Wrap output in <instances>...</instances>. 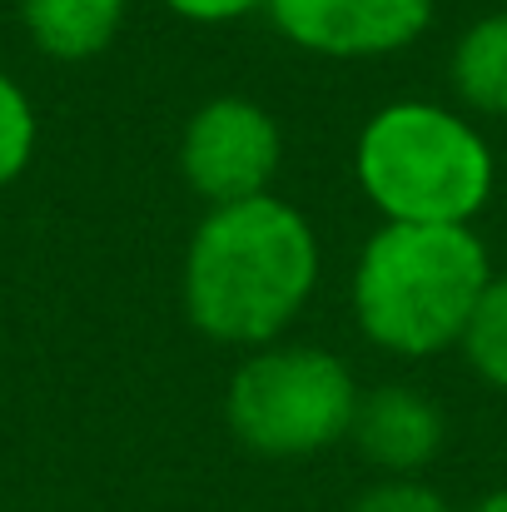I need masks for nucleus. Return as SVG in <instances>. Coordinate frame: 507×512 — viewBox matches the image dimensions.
I'll return each mask as SVG.
<instances>
[{
  "instance_id": "1",
  "label": "nucleus",
  "mask_w": 507,
  "mask_h": 512,
  "mask_svg": "<svg viewBox=\"0 0 507 512\" xmlns=\"http://www.w3.org/2000/svg\"><path fill=\"white\" fill-rule=\"evenodd\" d=\"M319 289V234L279 194L209 209L184 249V314L214 343L264 348Z\"/></svg>"
},
{
  "instance_id": "2",
  "label": "nucleus",
  "mask_w": 507,
  "mask_h": 512,
  "mask_svg": "<svg viewBox=\"0 0 507 512\" xmlns=\"http://www.w3.org/2000/svg\"><path fill=\"white\" fill-rule=\"evenodd\" d=\"M493 259L473 224H378L353 264L358 334L398 358L458 348Z\"/></svg>"
},
{
  "instance_id": "3",
  "label": "nucleus",
  "mask_w": 507,
  "mask_h": 512,
  "mask_svg": "<svg viewBox=\"0 0 507 512\" xmlns=\"http://www.w3.org/2000/svg\"><path fill=\"white\" fill-rule=\"evenodd\" d=\"M353 174L383 224H473L493 199L498 160L463 110L393 100L363 120Z\"/></svg>"
},
{
  "instance_id": "4",
  "label": "nucleus",
  "mask_w": 507,
  "mask_h": 512,
  "mask_svg": "<svg viewBox=\"0 0 507 512\" xmlns=\"http://www.w3.org/2000/svg\"><path fill=\"white\" fill-rule=\"evenodd\" d=\"M358 383L334 348L264 343L249 348L224 388L234 438L259 458H314L348 438Z\"/></svg>"
},
{
  "instance_id": "5",
  "label": "nucleus",
  "mask_w": 507,
  "mask_h": 512,
  "mask_svg": "<svg viewBox=\"0 0 507 512\" xmlns=\"http://www.w3.org/2000/svg\"><path fill=\"white\" fill-rule=\"evenodd\" d=\"M279 160H284L279 120L244 95L204 100L179 135V174L209 209L274 194L269 184L279 174Z\"/></svg>"
},
{
  "instance_id": "6",
  "label": "nucleus",
  "mask_w": 507,
  "mask_h": 512,
  "mask_svg": "<svg viewBox=\"0 0 507 512\" xmlns=\"http://www.w3.org/2000/svg\"><path fill=\"white\" fill-rule=\"evenodd\" d=\"M284 40L324 60H378L433 25V0H269Z\"/></svg>"
},
{
  "instance_id": "7",
  "label": "nucleus",
  "mask_w": 507,
  "mask_h": 512,
  "mask_svg": "<svg viewBox=\"0 0 507 512\" xmlns=\"http://www.w3.org/2000/svg\"><path fill=\"white\" fill-rule=\"evenodd\" d=\"M348 438L383 478H418L443 453L448 423H443V408L423 388L383 383L358 398Z\"/></svg>"
},
{
  "instance_id": "8",
  "label": "nucleus",
  "mask_w": 507,
  "mask_h": 512,
  "mask_svg": "<svg viewBox=\"0 0 507 512\" xmlns=\"http://www.w3.org/2000/svg\"><path fill=\"white\" fill-rule=\"evenodd\" d=\"M130 0H20L25 35L40 55L80 65L115 45Z\"/></svg>"
},
{
  "instance_id": "9",
  "label": "nucleus",
  "mask_w": 507,
  "mask_h": 512,
  "mask_svg": "<svg viewBox=\"0 0 507 512\" xmlns=\"http://www.w3.org/2000/svg\"><path fill=\"white\" fill-rule=\"evenodd\" d=\"M448 85H453V100L468 115L507 120V10L478 15L453 40Z\"/></svg>"
},
{
  "instance_id": "10",
  "label": "nucleus",
  "mask_w": 507,
  "mask_h": 512,
  "mask_svg": "<svg viewBox=\"0 0 507 512\" xmlns=\"http://www.w3.org/2000/svg\"><path fill=\"white\" fill-rule=\"evenodd\" d=\"M458 348L468 353L473 373L488 388L507 393V274H493V284L483 289L478 314H473V324H468Z\"/></svg>"
},
{
  "instance_id": "11",
  "label": "nucleus",
  "mask_w": 507,
  "mask_h": 512,
  "mask_svg": "<svg viewBox=\"0 0 507 512\" xmlns=\"http://www.w3.org/2000/svg\"><path fill=\"white\" fill-rule=\"evenodd\" d=\"M35 105L30 95L0 70V189L15 184L20 174L30 170V155H35Z\"/></svg>"
},
{
  "instance_id": "12",
  "label": "nucleus",
  "mask_w": 507,
  "mask_h": 512,
  "mask_svg": "<svg viewBox=\"0 0 507 512\" xmlns=\"http://www.w3.org/2000/svg\"><path fill=\"white\" fill-rule=\"evenodd\" d=\"M353 512H458V508L438 488H428L418 478H383L353 503Z\"/></svg>"
},
{
  "instance_id": "13",
  "label": "nucleus",
  "mask_w": 507,
  "mask_h": 512,
  "mask_svg": "<svg viewBox=\"0 0 507 512\" xmlns=\"http://www.w3.org/2000/svg\"><path fill=\"white\" fill-rule=\"evenodd\" d=\"M169 15L189 20V25H229L244 20L254 10H269V0H165Z\"/></svg>"
},
{
  "instance_id": "14",
  "label": "nucleus",
  "mask_w": 507,
  "mask_h": 512,
  "mask_svg": "<svg viewBox=\"0 0 507 512\" xmlns=\"http://www.w3.org/2000/svg\"><path fill=\"white\" fill-rule=\"evenodd\" d=\"M468 512H507V488H498V493H488L478 508H468Z\"/></svg>"
}]
</instances>
